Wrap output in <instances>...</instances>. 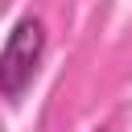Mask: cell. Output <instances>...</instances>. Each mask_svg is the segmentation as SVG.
<instances>
[{"label":"cell","instance_id":"6da1fadb","mask_svg":"<svg viewBox=\"0 0 132 132\" xmlns=\"http://www.w3.org/2000/svg\"><path fill=\"white\" fill-rule=\"evenodd\" d=\"M45 45H50V37H45V21L41 16L29 12V16H21L12 25V33L0 45V99H8V103L25 99V91L33 87V78L41 70Z\"/></svg>","mask_w":132,"mask_h":132}]
</instances>
